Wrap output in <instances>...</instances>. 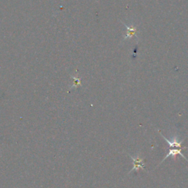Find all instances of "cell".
Wrapping results in <instances>:
<instances>
[{
    "mask_svg": "<svg viewBox=\"0 0 188 188\" xmlns=\"http://www.w3.org/2000/svg\"><path fill=\"white\" fill-rule=\"evenodd\" d=\"M130 157L132 158V161H133V168H132V170L129 171V173H132V171H138V170L140 169H144V167H145V163H144V159H143L141 157H140L139 154H137V157H133L132 155H129Z\"/></svg>",
    "mask_w": 188,
    "mask_h": 188,
    "instance_id": "obj_1",
    "label": "cell"
},
{
    "mask_svg": "<svg viewBox=\"0 0 188 188\" xmlns=\"http://www.w3.org/2000/svg\"><path fill=\"white\" fill-rule=\"evenodd\" d=\"M187 149V147L180 148L179 149H169V151H168V154H167V155H166L164 159H163V160H162V162H161V163H159V165L162 164V163H163V162H164V161L166 159H167V158L169 157H176V156L177 155V154H179V155L181 156V157H183L184 159H185V160H187L188 162V159H187L186 157H185V156L183 154H182V150H184V149ZM159 165H158V166H159ZM158 166H157V167H158Z\"/></svg>",
    "mask_w": 188,
    "mask_h": 188,
    "instance_id": "obj_2",
    "label": "cell"
},
{
    "mask_svg": "<svg viewBox=\"0 0 188 188\" xmlns=\"http://www.w3.org/2000/svg\"><path fill=\"white\" fill-rule=\"evenodd\" d=\"M161 136L163 137V138L165 139V140L166 142L168 143V145H169V146L171 148H173V147H181V144H182V143H183V140H177L176 138H173V140H169L168 139L166 138L165 137L164 135H163V134H161Z\"/></svg>",
    "mask_w": 188,
    "mask_h": 188,
    "instance_id": "obj_3",
    "label": "cell"
}]
</instances>
